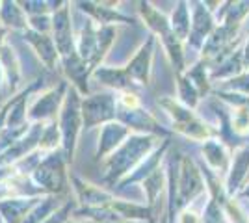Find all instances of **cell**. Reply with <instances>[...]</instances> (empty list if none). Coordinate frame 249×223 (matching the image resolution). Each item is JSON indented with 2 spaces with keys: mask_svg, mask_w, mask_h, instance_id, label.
<instances>
[{
  "mask_svg": "<svg viewBox=\"0 0 249 223\" xmlns=\"http://www.w3.org/2000/svg\"><path fill=\"white\" fill-rule=\"evenodd\" d=\"M162 141L164 139L149 136V134H132L121 147L114 151L103 162V182L106 186L114 188L130 171L136 170Z\"/></svg>",
  "mask_w": 249,
  "mask_h": 223,
  "instance_id": "1",
  "label": "cell"
},
{
  "mask_svg": "<svg viewBox=\"0 0 249 223\" xmlns=\"http://www.w3.org/2000/svg\"><path fill=\"white\" fill-rule=\"evenodd\" d=\"M166 173L175 186L177 212L207 193V182L197 160L184 154H166Z\"/></svg>",
  "mask_w": 249,
  "mask_h": 223,
  "instance_id": "2",
  "label": "cell"
},
{
  "mask_svg": "<svg viewBox=\"0 0 249 223\" xmlns=\"http://www.w3.org/2000/svg\"><path fill=\"white\" fill-rule=\"evenodd\" d=\"M158 106L164 108L169 119H171V132H177L180 136L192 141L205 143L212 138H219L218 125L208 123L201 116L196 114V110H190L184 104H180L175 97H162L158 99Z\"/></svg>",
  "mask_w": 249,
  "mask_h": 223,
  "instance_id": "3",
  "label": "cell"
},
{
  "mask_svg": "<svg viewBox=\"0 0 249 223\" xmlns=\"http://www.w3.org/2000/svg\"><path fill=\"white\" fill-rule=\"evenodd\" d=\"M80 104H82V95L78 93L76 87L69 86V91L65 95L63 106L60 110V116H58V127L62 132V153L67 164L74 162V151L78 145L80 132L84 130Z\"/></svg>",
  "mask_w": 249,
  "mask_h": 223,
  "instance_id": "4",
  "label": "cell"
},
{
  "mask_svg": "<svg viewBox=\"0 0 249 223\" xmlns=\"http://www.w3.org/2000/svg\"><path fill=\"white\" fill-rule=\"evenodd\" d=\"M30 179L45 191V195H67L69 173L62 149L45 154V158L37 166V170L32 173Z\"/></svg>",
  "mask_w": 249,
  "mask_h": 223,
  "instance_id": "5",
  "label": "cell"
},
{
  "mask_svg": "<svg viewBox=\"0 0 249 223\" xmlns=\"http://www.w3.org/2000/svg\"><path fill=\"white\" fill-rule=\"evenodd\" d=\"M69 86L71 84L67 80H62L58 86H52L43 93L34 95L28 104V114H26L28 123H51L54 119H58L65 95L69 91Z\"/></svg>",
  "mask_w": 249,
  "mask_h": 223,
  "instance_id": "6",
  "label": "cell"
},
{
  "mask_svg": "<svg viewBox=\"0 0 249 223\" xmlns=\"http://www.w3.org/2000/svg\"><path fill=\"white\" fill-rule=\"evenodd\" d=\"M82 121L84 128L104 127L108 123L117 121V101L114 91L95 93L82 99Z\"/></svg>",
  "mask_w": 249,
  "mask_h": 223,
  "instance_id": "7",
  "label": "cell"
},
{
  "mask_svg": "<svg viewBox=\"0 0 249 223\" xmlns=\"http://www.w3.org/2000/svg\"><path fill=\"white\" fill-rule=\"evenodd\" d=\"M156 37L151 34L145 41L140 45V49L136 51L132 60H128V64L124 65L128 76L134 80L138 87H147L151 82V73H153V62H155L156 52Z\"/></svg>",
  "mask_w": 249,
  "mask_h": 223,
  "instance_id": "8",
  "label": "cell"
},
{
  "mask_svg": "<svg viewBox=\"0 0 249 223\" xmlns=\"http://www.w3.org/2000/svg\"><path fill=\"white\" fill-rule=\"evenodd\" d=\"M190 11H192V30H190V37L186 43L188 47L201 52L210 34L218 28V21L205 2H190Z\"/></svg>",
  "mask_w": 249,
  "mask_h": 223,
  "instance_id": "9",
  "label": "cell"
},
{
  "mask_svg": "<svg viewBox=\"0 0 249 223\" xmlns=\"http://www.w3.org/2000/svg\"><path fill=\"white\" fill-rule=\"evenodd\" d=\"M52 39L54 45L60 52V58H67L74 49V34H73V22H71V2H63L60 10L52 13Z\"/></svg>",
  "mask_w": 249,
  "mask_h": 223,
  "instance_id": "10",
  "label": "cell"
},
{
  "mask_svg": "<svg viewBox=\"0 0 249 223\" xmlns=\"http://www.w3.org/2000/svg\"><path fill=\"white\" fill-rule=\"evenodd\" d=\"M69 181H71L76 203H80V206H106L117 197L112 190H106L103 186L86 181L76 173H69Z\"/></svg>",
  "mask_w": 249,
  "mask_h": 223,
  "instance_id": "11",
  "label": "cell"
},
{
  "mask_svg": "<svg viewBox=\"0 0 249 223\" xmlns=\"http://www.w3.org/2000/svg\"><path fill=\"white\" fill-rule=\"evenodd\" d=\"M132 134L134 132L128 127H124L123 123H119V121H114V123H108V125L101 127L99 141H97V147H95V160L104 162L114 151L121 147Z\"/></svg>",
  "mask_w": 249,
  "mask_h": 223,
  "instance_id": "12",
  "label": "cell"
},
{
  "mask_svg": "<svg viewBox=\"0 0 249 223\" xmlns=\"http://www.w3.org/2000/svg\"><path fill=\"white\" fill-rule=\"evenodd\" d=\"M201 160L208 170H212L219 179L225 181L229 170H231V162H232V149L227 147L219 138H212L203 143Z\"/></svg>",
  "mask_w": 249,
  "mask_h": 223,
  "instance_id": "13",
  "label": "cell"
},
{
  "mask_svg": "<svg viewBox=\"0 0 249 223\" xmlns=\"http://www.w3.org/2000/svg\"><path fill=\"white\" fill-rule=\"evenodd\" d=\"M171 147V139H164L158 147L147 156L136 170H132L126 177H124L123 181H119L117 184L114 186V190H123V188H126V186H134V184H142V182L145 181L147 177L153 173V171H156L160 166H162V162L166 160V154H167V149Z\"/></svg>",
  "mask_w": 249,
  "mask_h": 223,
  "instance_id": "14",
  "label": "cell"
},
{
  "mask_svg": "<svg viewBox=\"0 0 249 223\" xmlns=\"http://www.w3.org/2000/svg\"><path fill=\"white\" fill-rule=\"evenodd\" d=\"M249 181V143H242L232 151L231 170L225 177V190L231 197H234Z\"/></svg>",
  "mask_w": 249,
  "mask_h": 223,
  "instance_id": "15",
  "label": "cell"
},
{
  "mask_svg": "<svg viewBox=\"0 0 249 223\" xmlns=\"http://www.w3.org/2000/svg\"><path fill=\"white\" fill-rule=\"evenodd\" d=\"M21 35L22 39H24V43H28L32 49H34V52L37 54V58L41 60V64L47 69H51V71L60 69L62 58H60V52H58V49L54 45V39H52L51 34H39L28 28Z\"/></svg>",
  "mask_w": 249,
  "mask_h": 223,
  "instance_id": "16",
  "label": "cell"
},
{
  "mask_svg": "<svg viewBox=\"0 0 249 223\" xmlns=\"http://www.w3.org/2000/svg\"><path fill=\"white\" fill-rule=\"evenodd\" d=\"M60 71L65 74V78L69 80V84L78 89L80 95H88L89 93V86L88 80L91 78V67L89 64L82 60L76 52H73L67 58H62L60 62Z\"/></svg>",
  "mask_w": 249,
  "mask_h": 223,
  "instance_id": "17",
  "label": "cell"
},
{
  "mask_svg": "<svg viewBox=\"0 0 249 223\" xmlns=\"http://www.w3.org/2000/svg\"><path fill=\"white\" fill-rule=\"evenodd\" d=\"M76 8L84 13H88L89 19H93L101 26H114V22H124V24H136L130 15H124L119 8H110L112 4L104 2H76Z\"/></svg>",
  "mask_w": 249,
  "mask_h": 223,
  "instance_id": "18",
  "label": "cell"
},
{
  "mask_svg": "<svg viewBox=\"0 0 249 223\" xmlns=\"http://www.w3.org/2000/svg\"><path fill=\"white\" fill-rule=\"evenodd\" d=\"M91 78L97 80L99 84L106 86L110 91L119 93V91H138L140 87L134 84V80L128 76L124 67H110V65H101L97 67Z\"/></svg>",
  "mask_w": 249,
  "mask_h": 223,
  "instance_id": "19",
  "label": "cell"
},
{
  "mask_svg": "<svg viewBox=\"0 0 249 223\" xmlns=\"http://www.w3.org/2000/svg\"><path fill=\"white\" fill-rule=\"evenodd\" d=\"M0 65H2V71H4V76H6V97L11 99V95H15L17 87L21 86L22 69L21 60L15 52V49L8 43V39L0 47Z\"/></svg>",
  "mask_w": 249,
  "mask_h": 223,
  "instance_id": "20",
  "label": "cell"
},
{
  "mask_svg": "<svg viewBox=\"0 0 249 223\" xmlns=\"http://www.w3.org/2000/svg\"><path fill=\"white\" fill-rule=\"evenodd\" d=\"M43 197H13V199L0 201V220H2V223H22L26 214L30 212Z\"/></svg>",
  "mask_w": 249,
  "mask_h": 223,
  "instance_id": "21",
  "label": "cell"
},
{
  "mask_svg": "<svg viewBox=\"0 0 249 223\" xmlns=\"http://www.w3.org/2000/svg\"><path fill=\"white\" fill-rule=\"evenodd\" d=\"M244 73H246V67H244V54H242V47H240L227 60H223L216 69L210 71V82L212 86L219 84V82H229Z\"/></svg>",
  "mask_w": 249,
  "mask_h": 223,
  "instance_id": "22",
  "label": "cell"
},
{
  "mask_svg": "<svg viewBox=\"0 0 249 223\" xmlns=\"http://www.w3.org/2000/svg\"><path fill=\"white\" fill-rule=\"evenodd\" d=\"M0 24L19 34L28 30V15L21 8V2H0Z\"/></svg>",
  "mask_w": 249,
  "mask_h": 223,
  "instance_id": "23",
  "label": "cell"
},
{
  "mask_svg": "<svg viewBox=\"0 0 249 223\" xmlns=\"http://www.w3.org/2000/svg\"><path fill=\"white\" fill-rule=\"evenodd\" d=\"M67 199H69V195H45L41 201L26 214L22 223H43L51 214L56 212Z\"/></svg>",
  "mask_w": 249,
  "mask_h": 223,
  "instance_id": "24",
  "label": "cell"
},
{
  "mask_svg": "<svg viewBox=\"0 0 249 223\" xmlns=\"http://www.w3.org/2000/svg\"><path fill=\"white\" fill-rule=\"evenodd\" d=\"M171 30L182 43L188 41L190 30H192V11H190V2H177L175 10L169 17Z\"/></svg>",
  "mask_w": 249,
  "mask_h": 223,
  "instance_id": "25",
  "label": "cell"
},
{
  "mask_svg": "<svg viewBox=\"0 0 249 223\" xmlns=\"http://www.w3.org/2000/svg\"><path fill=\"white\" fill-rule=\"evenodd\" d=\"M184 76H186L188 80L192 82V84L197 87L199 95L201 99H205L207 95L212 93V82H210V67L205 60H199L192 65V67H188L186 71H184Z\"/></svg>",
  "mask_w": 249,
  "mask_h": 223,
  "instance_id": "26",
  "label": "cell"
},
{
  "mask_svg": "<svg viewBox=\"0 0 249 223\" xmlns=\"http://www.w3.org/2000/svg\"><path fill=\"white\" fill-rule=\"evenodd\" d=\"M164 188H167V173L166 166H160L156 171H153L145 181L142 182V190L147 197V205L153 208L160 197V193L164 191Z\"/></svg>",
  "mask_w": 249,
  "mask_h": 223,
  "instance_id": "27",
  "label": "cell"
},
{
  "mask_svg": "<svg viewBox=\"0 0 249 223\" xmlns=\"http://www.w3.org/2000/svg\"><path fill=\"white\" fill-rule=\"evenodd\" d=\"M177 87H178V95L177 101L180 104H184L190 110H197L199 103H201V95H199L197 87L188 80L184 74H178L177 76Z\"/></svg>",
  "mask_w": 249,
  "mask_h": 223,
  "instance_id": "28",
  "label": "cell"
},
{
  "mask_svg": "<svg viewBox=\"0 0 249 223\" xmlns=\"http://www.w3.org/2000/svg\"><path fill=\"white\" fill-rule=\"evenodd\" d=\"M58 149H62V132L58 127V119H54L51 123H47V127H45V132L39 141V151L43 154H49Z\"/></svg>",
  "mask_w": 249,
  "mask_h": 223,
  "instance_id": "29",
  "label": "cell"
},
{
  "mask_svg": "<svg viewBox=\"0 0 249 223\" xmlns=\"http://www.w3.org/2000/svg\"><path fill=\"white\" fill-rule=\"evenodd\" d=\"M30 125L32 123H26V125H22V127H6L2 132H0V154L4 153V151H8L11 145H15L19 139L30 130Z\"/></svg>",
  "mask_w": 249,
  "mask_h": 223,
  "instance_id": "30",
  "label": "cell"
},
{
  "mask_svg": "<svg viewBox=\"0 0 249 223\" xmlns=\"http://www.w3.org/2000/svg\"><path fill=\"white\" fill-rule=\"evenodd\" d=\"M203 223H231L229 218L225 216L223 208L219 206L214 199L208 197L207 205H205V210H203Z\"/></svg>",
  "mask_w": 249,
  "mask_h": 223,
  "instance_id": "31",
  "label": "cell"
},
{
  "mask_svg": "<svg viewBox=\"0 0 249 223\" xmlns=\"http://www.w3.org/2000/svg\"><path fill=\"white\" fill-rule=\"evenodd\" d=\"M78 208V203L76 201H73L71 197L67 199V201L63 203L62 206L56 210L54 214H51L47 220L43 223H67L69 220H71V216L74 214V210Z\"/></svg>",
  "mask_w": 249,
  "mask_h": 223,
  "instance_id": "32",
  "label": "cell"
},
{
  "mask_svg": "<svg viewBox=\"0 0 249 223\" xmlns=\"http://www.w3.org/2000/svg\"><path fill=\"white\" fill-rule=\"evenodd\" d=\"M28 28L39 34H51L52 15H34V17H28Z\"/></svg>",
  "mask_w": 249,
  "mask_h": 223,
  "instance_id": "33",
  "label": "cell"
},
{
  "mask_svg": "<svg viewBox=\"0 0 249 223\" xmlns=\"http://www.w3.org/2000/svg\"><path fill=\"white\" fill-rule=\"evenodd\" d=\"M242 54H244V67H246V71H249V35L246 39V45L242 47Z\"/></svg>",
  "mask_w": 249,
  "mask_h": 223,
  "instance_id": "34",
  "label": "cell"
},
{
  "mask_svg": "<svg viewBox=\"0 0 249 223\" xmlns=\"http://www.w3.org/2000/svg\"><path fill=\"white\" fill-rule=\"evenodd\" d=\"M4 97H6V76H4L2 65H0V103H2Z\"/></svg>",
  "mask_w": 249,
  "mask_h": 223,
  "instance_id": "35",
  "label": "cell"
},
{
  "mask_svg": "<svg viewBox=\"0 0 249 223\" xmlns=\"http://www.w3.org/2000/svg\"><path fill=\"white\" fill-rule=\"evenodd\" d=\"M0 223H2V220H0Z\"/></svg>",
  "mask_w": 249,
  "mask_h": 223,
  "instance_id": "36",
  "label": "cell"
}]
</instances>
